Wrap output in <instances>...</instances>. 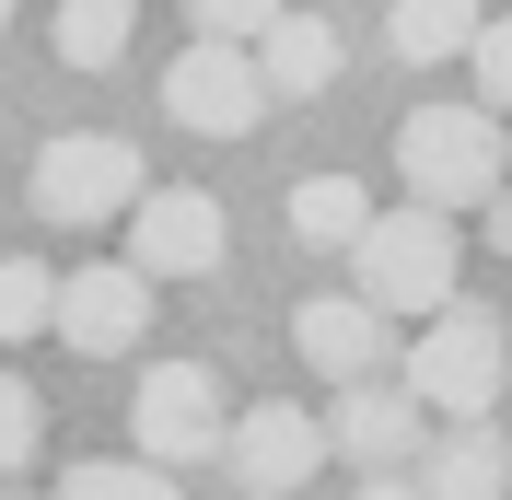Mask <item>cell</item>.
<instances>
[{
    "mask_svg": "<svg viewBox=\"0 0 512 500\" xmlns=\"http://www.w3.org/2000/svg\"><path fill=\"white\" fill-rule=\"evenodd\" d=\"M501 117H489V105H419L408 128H396V175H408V198L419 210H489V198L512 187L501 175Z\"/></svg>",
    "mask_w": 512,
    "mask_h": 500,
    "instance_id": "6da1fadb",
    "label": "cell"
},
{
    "mask_svg": "<svg viewBox=\"0 0 512 500\" xmlns=\"http://www.w3.org/2000/svg\"><path fill=\"white\" fill-rule=\"evenodd\" d=\"M501 384H512V326H501L489 303L454 291L443 314H419V338H408V396H419V407H443V419H489Z\"/></svg>",
    "mask_w": 512,
    "mask_h": 500,
    "instance_id": "7a4b0ae2",
    "label": "cell"
},
{
    "mask_svg": "<svg viewBox=\"0 0 512 500\" xmlns=\"http://www.w3.org/2000/svg\"><path fill=\"white\" fill-rule=\"evenodd\" d=\"M350 256H361V303H373V314H443L454 303V256H466V245H454L443 210L408 198V210H373V221H361Z\"/></svg>",
    "mask_w": 512,
    "mask_h": 500,
    "instance_id": "3957f363",
    "label": "cell"
},
{
    "mask_svg": "<svg viewBox=\"0 0 512 500\" xmlns=\"http://www.w3.org/2000/svg\"><path fill=\"white\" fill-rule=\"evenodd\" d=\"M222 384L198 373V361H152L140 373V396H128V442H140V466H163V477H187V466H210L222 454Z\"/></svg>",
    "mask_w": 512,
    "mask_h": 500,
    "instance_id": "277c9868",
    "label": "cell"
},
{
    "mask_svg": "<svg viewBox=\"0 0 512 500\" xmlns=\"http://www.w3.org/2000/svg\"><path fill=\"white\" fill-rule=\"evenodd\" d=\"M140 187H152V175H140V152H128L117 128H70V140L35 152V210H47V221H82V233H94V221H128Z\"/></svg>",
    "mask_w": 512,
    "mask_h": 500,
    "instance_id": "5b68a950",
    "label": "cell"
},
{
    "mask_svg": "<svg viewBox=\"0 0 512 500\" xmlns=\"http://www.w3.org/2000/svg\"><path fill=\"white\" fill-rule=\"evenodd\" d=\"M163 117L198 128V140H245L268 117V82H256V47H222V35H187L175 70H163Z\"/></svg>",
    "mask_w": 512,
    "mask_h": 500,
    "instance_id": "8992f818",
    "label": "cell"
},
{
    "mask_svg": "<svg viewBox=\"0 0 512 500\" xmlns=\"http://www.w3.org/2000/svg\"><path fill=\"white\" fill-rule=\"evenodd\" d=\"M128 268L140 280H210L222 268V198L210 187H140L128 198Z\"/></svg>",
    "mask_w": 512,
    "mask_h": 500,
    "instance_id": "52a82bcc",
    "label": "cell"
},
{
    "mask_svg": "<svg viewBox=\"0 0 512 500\" xmlns=\"http://www.w3.org/2000/svg\"><path fill=\"white\" fill-rule=\"evenodd\" d=\"M47 326H59L82 361H105V349H140L152 338V280L128 268V256H82L59 280V303H47Z\"/></svg>",
    "mask_w": 512,
    "mask_h": 500,
    "instance_id": "ba28073f",
    "label": "cell"
},
{
    "mask_svg": "<svg viewBox=\"0 0 512 500\" xmlns=\"http://www.w3.org/2000/svg\"><path fill=\"white\" fill-rule=\"evenodd\" d=\"M222 466L245 477V500H291L303 477L326 466V419H303V407H280V396H256V407H233V419H222Z\"/></svg>",
    "mask_w": 512,
    "mask_h": 500,
    "instance_id": "9c48e42d",
    "label": "cell"
},
{
    "mask_svg": "<svg viewBox=\"0 0 512 500\" xmlns=\"http://www.w3.org/2000/svg\"><path fill=\"white\" fill-rule=\"evenodd\" d=\"M291 349H303L326 384H373V361H384L396 338H384V314L361 303V291H326V303H303V314H291Z\"/></svg>",
    "mask_w": 512,
    "mask_h": 500,
    "instance_id": "30bf717a",
    "label": "cell"
},
{
    "mask_svg": "<svg viewBox=\"0 0 512 500\" xmlns=\"http://www.w3.org/2000/svg\"><path fill=\"white\" fill-rule=\"evenodd\" d=\"M338 70H350V47H338V24H326V12H280V24L256 35V82H268L280 105H315Z\"/></svg>",
    "mask_w": 512,
    "mask_h": 500,
    "instance_id": "8fae6325",
    "label": "cell"
},
{
    "mask_svg": "<svg viewBox=\"0 0 512 500\" xmlns=\"http://www.w3.org/2000/svg\"><path fill=\"white\" fill-rule=\"evenodd\" d=\"M326 454H350V466H396V454H419V396H408V384H338Z\"/></svg>",
    "mask_w": 512,
    "mask_h": 500,
    "instance_id": "7c38bea8",
    "label": "cell"
},
{
    "mask_svg": "<svg viewBox=\"0 0 512 500\" xmlns=\"http://www.w3.org/2000/svg\"><path fill=\"white\" fill-rule=\"evenodd\" d=\"M419 500H501L512 489V442L489 431V419H454L443 442H419Z\"/></svg>",
    "mask_w": 512,
    "mask_h": 500,
    "instance_id": "4fadbf2b",
    "label": "cell"
},
{
    "mask_svg": "<svg viewBox=\"0 0 512 500\" xmlns=\"http://www.w3.org/2000/svg\"><path fill=\"white\" fill-rule=\"evenodd\" d=\"M128 35H140V0H59V24H47V47H59L70 70H117Z\"/></svg>",
    "mask_w": 512,
    "mask_h": 500,
    "instance_id": "5bb4252c",
    "label": "cell"
},
{
    "mask_svg": "<svg viewBox=\"0 0 512 500\" xmlns=\"http://www.w3.org/2000/svg\"><path fill=\"white\" fill-rule=\"evenodd\" d=\"M478 24H489L478 0H396V12H384L396 59H419V70H431V59H466V35H478Z\"/></svg>",
    "mask_w": 512,
    "mask_h": 500,
    "instance_id": "9a60e30c",
    "label": "cell"
},
{
    "mask_svg": "<svg viewBox=\"0 0 512 500\" xmlns=\"http://www.w3.org/2000/svg\"><path fill=\"white\" fill-rule=\"evenodd\" d=\"M361 221H373L361 175H303V187H291V233H303V245H361Z\"/></svg>",
    "mask_w": 512,
    "mask_h": 500,
    "instance_id": "2e32d148",
    "label": "cell"
},
{
    "mask_svg": "<svg viewBox=\"0 0 512 500\" xmlns=\"http://www.w3.org/2000/svg\"><path fill=\"white\" fill-rule=\"evenodd\" d=\"M59 500H175V477L140 466V454H94V466H70Z\"/></svg>",
    "mask_w": 512,
    "mask_h": 500,
    "instance_id": "e0dca14e",
    "label": "cell"
},
{
    "mask_svg": "<svg viewBox=\"0 0 512 500\" xmlns=\"http://www.w3.org/2000/svg\"><path fill=\"white\" fill-rule=\"evenodd\" d=\"M47 303H59V280H47L35 256H0V349H24L35 326H47Z\"/></svg>",
    "mask_w": 512,
    "mask_h": 500,
    "instance_id": "ac0fdd59",
    "label": "cell"
},
{
    "mask_svg": "<svg viewBox=\"0 0 512 500\" xmlns=\"http://www.w3.org/2000/svg\"><path fill=\"white\" fill-rule=\"evenodd\" d=\"M35 442H47V407H35V384H24V373H0V477L35 466Z\"/></svg>",
    "mask_w": 512,
    "mask_h": 500,
    "instance_id": "d6986e66",
    "label": "cell"
},
{
    "mask_svg": "<svg viewBox=\"0 0 512 500\" xmlns=\"http://www.w3.org/2000/svg\"><path fill=\"white\" fill-rule=\"evenodd\" d=\"M466 70H478V105L501 117V105H512V24H478V35H466Z\"/></svg>",
    "mask_w": 512,
    "mask_h": 500,
    "instance_id": "ffe728a7",
    "label": "cell"
},
{
    "mask_svg": "<svg viewBox=\"0 0 512 500\" xmlns=\"http://www.w3.org/2000/svg\"><path fill=\"white\" fill-rule=\"evenodd\" d=\"M198 12V35H222V47H256V35L280 24V0H187Z\"/></svg>",
    "mask_w": 512,
    "mask_h": 500,
    "instance_id": "44dd1931",
    "label": "cell"
},
{
    "mask_svg": "<svg viewBox=\"0 0 512 500\" xmlns=\"http://www.w3.org/2000/svg\"><path fill=\"white\" fill-rule=\"evenodd\" d=\"M478 221H489V256H512V187H501V198H489V210H478Z\"/></svg>",
    "mask_w": 512,
    "mask_h": 500,
    "instance_id": "7402d4cb",
    "label": "cell"
},
{
    "mask_svg": "<svg viewBox=\"0 0 512 500\" xmlns=\"http://www.w3.org/2000/svg\"><path fill=\"white\" fill-rule=\"evenodd\" d=\"M361 500H419V489H408V477H373V489H361Z\"/></svg>",
    "mask_w": 512,
    "mask_h": 500,
    "instance_id": "603a6c76",
    "label": "cell"
},
{
    "mask_svg": "<svg viewBox=\"0 0 512 500\" xmlns=\"http://www.w3.org/2000/svg\"><path fill=\"white\" fill-rule=\"evenodd\" d=\"M0 24H12V0H0Z\"/></svg>",
    "mask_w": 512,
    "mask_h": 500,
    "instance_id": "cb8c5ba5",
    "label": "cell"
}]
</instances>
